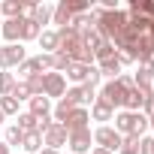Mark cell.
Returning a JSON list of instances; mask_svg holds the SVG:
<instances>
[{
  "label": "cell",
  "instance_id": "cell-14",
  "mask_svg": "<svg viewBox=\"0 0 154 154\" xmlns=\"http://www.w3.org/2000/svg\"><path fill=\"white\" fill-rule=\"evenodd\" d=\"M0 15H3V21L21 18L24 15V3H21V0H3V3H0Z\"/></svg>",
  "mask_w": 154,
  "mask_h": 154
},
{
  "label": "cell",
  "instance_id": "cell-2",
  "mask_svg": "<svg viewBox=\"0 0 154 154\" xmlns=\"http://www.w3.org/2000/svg\"><path fill=\"white\" fill-rule=\"evenodd\" d=\"M91 136H94V145H97V148L112 151V154H115V151H121V139H124V136H121V133H115V127L100 124V127H97Z\"/></svg>",
  "mask_w": 154,
  "mask_h": 154
},
{
  "label": "cell",
  "instance_id": "cell-4",
  "mask_svg": "<svg viewBox=\"0 0 154 154\" xmlns=\"http://www.w3.org/2000/svg\"><path fill=\"white\" fill-rule=\"evenodd\" d=\"M27 60V51L21 48V42H15V45H0V69H12V66H18V63H24Z\"/></svg>",
  "mask_w": 154,
  "mask_h": 154
},
{
  "label": "cell",
  "instance_id": "cell-19",
  "mask_svg": "<svg viewBox=\"0 0 154 154\" xmlns=\"http://www.w3.org/2000/svg\"><path fill=\"white\" fill-rule=\"evenodd\" d=\"M72 109H75V106H72L66 97H60V100H57V106L51 109V118H54V124H63V121L69 118V112H72Z\"/></svg>",
  "mask_w": 154,
  "mask_h": 154
},
{
  "label": "cell",
  "instance_id": "cell-10",
  "mask_svg": "<svg viewBox=\"0 0 154 154\" xmlns=\"http://www.w3.org/2000/svg\"><path fill=\"white\" fill-rule=\"evenodd\" d=\"M51 109H54V106H51V100H48V97H30V100H27V112H30L36 121L51 118Z\"/></svg>",
  "mask_w": 154,
  "mask_h": 154
},
{
  "label": "cell",
  "instance_id": "cell-42",
  "mask_svg": "<svg viewBox=\"0 0 154 154\" xmlns=\"http://www.w3.org/2000/svg\"><path fill=\"white\" fill-rule=\"evenodd\" d=\"M0 142H3V130H0Z\"/></svg>",
  "mask_w": 154,
  "mask_h": 154
},
{
  "label": "cell",
  "instance_id": "cell-8",
  "mask_svg": "<svg viewBox=\"0 0 154 154\" xmlns=\"http://www.w3.org/2000/svg\"><path fill=\"white\" fill-rule=\"evenodd\" d=\"M66 94V79L60 72H45V97L48 100H60Z\"/></svg>",
  "mask_w": 154,
  "mask_h": 154
},
{
  "label": "cell",
  "instance_id": "cell-22",
  "mask_svg": "<svg viewBox=\"0 0 154 154\" xmlns=\"http://www.w3.org/2000/svg\"><path fill=\"white\" fill-rule=\"evenodd\" d=\"M69 18H72V15H69V9L63 6V0H60V3L51 9V24H57V27H66V24H69Z\"/></svg>",
  "mask_w": 154,
  "mask_h": 154
},
{
  "label": "cell",
  "instance_id": "cell-15",
  "mask_svg": "<svg viewBox=\"0 0 154 154\" xmlns=\"http://www.w3.org/2000/svg\"><path fill=\"white\" fill-rule=\"evenodd\" d=\"M39 45H42V54H54V51L60 48L57 30H42V33H39Z\"/></svg>",
  "mask_w": 154,
  "mask_h": 154
},
{
  "label": "cell",
  "instance_id": "cell-6",
  "mask_svg": "<svg viewBox=\"0 0 154 154\" xmlns=\"http://www.w3.org/2000/svg\"><path fill=\"white\" fill-rule=\"evenodd\" d=\"M66 139H69V133L63 130V124H51V127L42 133V148H54V151H60V148L66 145Z\"/></svg>",
  "mask_w": 154,
  "mask_h": 154
},
{
  "label": "cell",
  "instance_id": "cell-11",
  "mask_svg": "<svg viewBox=\"0 0 154 154\" xmlns=\"http://www.w3.org/2000/svg\"><path fill=\"white\" fill-rule=\"evenodd\" d=\"M88 112H91V118H94V121H112V118H115V109H112L100 94H97V100L91 103V109H88Z\"/></svg>",
  "mask_w": 154,
  "mask_h": 154
},
{
  "label": "cell",
  "instance_id": "cell-1",
  "mask_svg": "<svg viewBox=\"0 0 154 154\" xmlns=\"http://www.w3.org/2000/svg\"><path fill=\"white\" fill-rule=\"evenodd\" d=\"M130 88H133V75H124V72H121L118 79H109L97 94H100L112 109H124V97H127V91H130Z\"/></svg>",
  "mask_w": 154,
  "mask_h": 154
},
{
  "label": "cell",
  "instance_id": "cell-33",
  "mask_svg": "<svg viewBox=\"0 0 154 154\" xmlns=\"http://www.w3.org/2000/svg\"><path fill=\"white\" fill-rule=\"evenodd\" d=\"M139 154H154V136H142L139 139Z\"/></svg>",
  "mask_w": 154,
  "mask_h": 154
},
{
  "label": "cell",
  "instance_id": "cell-46",
  "mask_svg": "<svg viewBox=\"0 0 154 154\" xmlns=\"http://www.w3.org/2000/svg\"><path fill=\"white\" fill-rule=\"evenodd\" d=\"M151 36H154V33H151Z\"/></svg>",
  "mask_w": 154,
  "mask_h": 154
},
{
  "label": "cell",
  "instance_id": "cell-38",
  "mask_svg": "<svg viewBox=\"0 0 154 154\" xmlns=\"http://www.w3.org/2000/svg\"><path fill=\"white\" fill-rule=\"evenodd\" d=\"M39 154H60V151H54V148H42Z\"/></svg>",
  "mask_w": 154,
  "mask_h": 154
},
{
  "label": "cell",
  "instance_id": "cell-16",
  "mask_svg": "<svg viewBox=\"0 0 154 154\" xmlns=\"http://www.w3.org/2000/svg\"><path fill=\"white\" fill-rule=\"evenodd\" d=\"M15 118H18V121H15V127H18L21 133H39V121H36L30 112H18Z\"/></svg>",
  "mask_w": 154,
  "mask_h": 154
},
{
  "label": "cell",
  "instance_id": "cell-43",
  "mask_svg": "<svg viewBox=\"0 0 154 154\" xmlns=\"http://www.w3.org/2000/svg\"><path fill=\"white\" fill-rule=\"evenodd\" d=\"M0 124H3V112H0Z\"/></svg>",
  "mask_w": 154,
  "mask_h": 154
},
{
  "label": "cell",
  "instance_id": "cell-25",
  "mask_svg": "<svg viewBox=\"0 0 154 154\" xmlns=\"http://www.w3.org/2000/svg\"><path fill=\"white\" fill-rule=\"evenodd\" d=\"M63 6L69 9V15H88V12H91V3H88V0H63Z\"/></svg>",
  "mask_w": 154,
  "mask_h": 154
},
{
  "label": "cell",
  "instance_id": "cell-20",
  "mask_svg": "<svg viewBox=\"0 0 154 154\" xmlns=\"http://www.w3.org/2000/svg\"><path fill=\"white\" fill-rule=\"evenodd\" d=\"M69 66H72V57H69L66 51H54V54H51V72H60V75H63Z\"/></svg>",
  "mask_w": 154,
  "mask_h": 154
},
{
  "label": "cell",
  "instance_id": "cell-13",
  "mask_svg": "<svg viewBox=\"0 0 154 154\" xmlns=\"http://www.w3.org/2000/svg\"><path fill=\"white\" fill-rule=\"evenodd\" d=\"M88 72H91V66H85V63H72V66L63 72V79H69L75 88H79V85H85V82H88Z\"/></svg>",
  "mask_w": 154,
  "mask_h": 154
},
{
  "label": "cell",
  "instance_id": "cell-36",
  "mask_svg": "<svg viewBox=\"0 0 154 154\" xmlns=\"http://www.w3.org/2000/svg\"><path fill=\"white\" fill-rule=\"evenodd\" d=\"M142 115H145V118H154V97H151V100H145V106H142Z\"/></svg>",
  "mask_w": 154,
  "mask_h": 154
},
{
  "label": "cell",
  "instance_id": "cell-5",
  "mask_svg": "<svg viewBox=\"0 0 154 154\" xmlns=\"http://www.w3.org/2000/svg\"><path fill=\"white\" fill-rule=\"evenodd\" d=\"M91 142H94L91 127L88 130H75V133H69L66 148H69V154H91Z\"/></svg>",
  "mask_w": 154,
  "mask_h": 154
},
{
  "label": "cell",
  "instance_id": "cell-18",
  "mask_svg": "<svg viewBox=\"0 0 154 154\" xmlns=\"http://www.w3.org/2000/svg\"><path fill=\"white\" fill-rule=\"evenodd\" d=\"M97 69H100V75H106V82H109V79H118V75H121L118 54H115V57H109V60H103V63H97Z\"/></svg>",
  "mask_w": 154,
  "mask_h": 154
},
{
  "label": "cell",
  "instance_id": "cell-31",
  "mask_svg": "<svg viewBox=\"0 0 154 154\" xmlns=\"http://www.w3.org/2000/svg\"><path fill=\"white\" fill-rule=\"evenodd\" d=\"M18 100H12V97H0V112H3V118H9V115H18Z\"/></svg>",
  "mask_w": 154,
  "mask_h": 154
},
{
  "label": "cell",
  "instance_id": "cell-44",
  "mask_svg": "<svg viewBox=\"0 0 154 154\" xmlns=\"http://www.w3.org/2000/svg\"><path fill=\"white\" fill-rule=\"evenodd\" d=\"M151 94H154V82H151Z\"/></svg>",
  "mask_w": 154,
  "mask_h": 154
},
{
  "label": "cell",
  "instance_id": "cell-29",
  "mask_svg": "<svg viewBox=\"0 0 154 154\" xmlns=\"http://www.w3.org/2000/svg\"><path fill=\"white\" fill-rule=\"evenodd\" d=\"M63 97H66V100H69L75 109H79V106H85V109H88V103H85V94H82V85H79V88H75V85H72V88H66V94H63Z\"/></svg>",
  "mask_w": 154,
  "mask_h": 154
},
{
  "label": "cell",
  "instance_id": "cell-23",
  "mask_svg": "<svg viewBox=\"0 0 154 154\" xmlns=\"http://www.w3.org/2000/svg\"><path fill=\"white\" fill-rule=\"evenodd\" d=\"M21 148H24L27 154H39V151H42V136H39V133H24Z\"/></svg>",
  "mask_w": 154,
  "mask_h": 154
},
{
  "label": "cell",
  "instance_id": "cell-45",
  "mask_svg": "<svg viewBox=\"0 0 154 154\" xmlns=\"http://www.w3.org/2000/svg\"><path fill=\"white\" fill-rule=\"evenodd\" d=\"M0 27H3V18H0Z\"/></svg>",
  "mask_w": 154,
  "mask_h": 154
},
{
  "label": "cell",
  "instance_id": "cell-26",
  "mask_svg": "<svg viewBox=\"0 0 154 154\" xmlns=\"http://www.w3.org/2000/svg\"><path fill=\"white\" fill-rule=\"evenodd\" d=\"M39 33H42V27L33 21V18H24V30H21V42H27V39H39Z\"/></svg>",
  "mask_w": 154,
  "mask_h": 154
},
{
  "label": "cell",
  "instance_id": "cell-28",
  "mask_svg": "<svg viewBox=\"0 0 154 154\" xmlns=\"http://www.w3.org/2000/svg\"><path fill=\"white\" fill-rule=\"evenodd\" d=\"M3 142H6L9 148H12V145H21V142H24V133L12 124V127H6V130H3Z\"/></svg>",
  "mask_w": 154,
  "mask_h": 154
},
{
  "label": "cell",
  "instance_id": "cell-27",
  "mask_svg": "<svg viewBox=\"0 0 154 154\" xmlns=\"http://www.w3.org/2000/svg\"><path fill=\"white\" fill-rule=\"evenodd\" d=\"M115 54H118V51H115V45L103 39V42H100V48L94 51V60H97V63H103V60H109V57H115Z\"/></svg>",
  "mask_w": 154,
  "mask_h": 154
},
{
  "label": "cell",
  "instance_id": "cell-12",
  "mask_svg": "<svg viewBox=\"0 0 154 154\" xmlns=\"http://www.w3.org/2000/svg\"><path fill=\"white\" fill-rule=\"evenodd\" d=\"M115 133H121V136H130L133 133V121H136V112H115Z\"/></svg>",
  "mask_w": 154,
  "mask_h": 154
},
{
  "label": "cell",
  "instance_id": "cell-3",
  "mask_svg": "<svg viewBox=\"0 0 154 154\" xmlns=\"http://www.w3.org/2000/svg\"><path fill=\"white\" fill-rule=\"evenodd\" d=\"M151 97H154V94H151L148 85H133V88L127 91V97H124V112H142L145 100H151Z\"/></svg>",
  "mask_w": 154,
  "mask_h": 154
},
{
  "label": "cell",
  "instance_id": "cell-35",
  "mask_svg": "<svg viewBox=\"0 0 154 154\" xmlns=\"http://www.w3.org/2000/svg\"><path fill=\"white\" fill-rule=\"evenodd\" d=\"M82 94H85V103H88V106L97 100V88H91V85H82Z\"/></svg>",
  "mask_w": 154,
  "mask_h": 154
},
{
  "label": "cell",
  "instance_id": "cell-39",
  "mask_svg": "<svg viewBox=\"0 0 154 154\" xmlns=\"http://www.w3.org/2000/svg\"><path fill=\"white\" fill-rule=\"evenodd\" d=\"M91 154H112V151H103V148H91Z\"/></svg>",
  "mask_w": 154,
  "mask_h": 154
},
{
  "label": "cell",
  "instance_id": "cell-9",
  "mask_svg": "<svg viewBox=\"0 0 154 154\" xmlns=\"http://www.w3.org/2000/svg\"><path fill=\"white\" fill-rule=\"evenodd\" d=\"M21 30H24V15H21V18H9V21H3L0 36L6 39V45H15V42H21Z\"/></svg>",
  "mask_w": 154,
  "mask_h": 154
},
{
  "label": "cell",
  "instance_id": "cell-37",
  "mask_svg": "<svg viewBox=\"0 0 154 154\" xmlns=\"http://www.w3.org/2000/svg\"><path fill=\"white\" fill-rule=\"evenodd\" d=\"M9 151H12V148H9L6 142H0V154H9Z\"/></svg>",
  "mask_w": 154,
  "mask_h": 154
},
{
  "label": "cell",
  "instance_id": "cell-24",
  "mask_svg": "<svg viewBox=\"0 0 154 154\" xmlns=\"http://www.w3.org/2000/svg\"><path fill=\"white\" fill-rule=\"evenodd\" d=\"M15 88V75L9 69H0V97H9Z\"/></svg>",
  "mask_w": 154,
  "mask_h": 154
},
{
  "label": "cell",
  "instance_id": "cell-21",
  "mask_svg": "<svg viewBox=\"0 0 154 154\" xmlns=\"http://www.w3.org/2000/svg\"><path fill=\"white\" fill-rule=\"evenodd\" d=\"M27 88L33 97H45V72H33L27 79Z\"/></svg>",
  "mask_w": 154,
  "mask_h": 154
},
{
  "label": "cell",
  "instance_id": "cell-41",
  "mask_svg": "<svg viewBox=\"0 0 154 154\" xmlns=\"http://www.w3.org/2000/svg\"><path fill=\"white\" fill-rule=\"evenodd\" d=\"M148 130H151V136H154V118H148Z\"/></svg>",
  "mask_w": 154,
  "mask_h": 154
},
{
  "label": "cell",
  "instance_id": "cell-40",
  "mask_svg": "<svg viewBox=\"0 0 154 154\" xmlns=\"http://www.w3.org/2000/svg\"><path fill=\"white\" fill-rule=\"evenodd\" d=\"M118 154H139V151H130V148H121Z\"/></svg>",
  "mask_w": 154,
  "mask_h": 154
},
{
  "label": "cell",
  "instance_id": "cell-17",
  "mask_svg": "<svg viewBox=\"0 0 154 154\" xmlns=\"http://www.w3.org/2000/svg\"><path fill=\"white\" fill-rule=\"evenodd\" d=\"M151 82H154V60L139 63V72L133 75V85H148L151 88Z\"/></svg>",
  "mask_w": 154,
  "mask_h": 154
},
{
  "label": "cell",
  "instance_id": "cell-30",
  "mask_svg": "<svg viewBox=\"0 0 154 154\" xmlns=\"http://www.w3.org/2000/svg\"><path fill=\"white\" fill-rule=\"evenodd\" d=\"M12 100H18V103H27L33 94H30V88H27V82H15V88H12V94H9Z\"/></svg>",
  "mask_w": 154,
  "mask_h": 154
},
{
  "label": "cell",
  "instance_id": "cell-34",
  "mask_svg": "<svg viewBox=\"0 0 154 154\" xmlns=\"http://www.w3.org/2000/svg\"><path fill=\"white\" fill-rule=\"evenodd\" d=\"M121 148H130V151H139V136H133V133H130V136H124V139H121Z\"/></svg>",
  "mask_w": 154,
  "mask_h": 154
},
{
  "label": "cell",
  "instance_id": "cell-32",
  "mask_svg": "<svg viewBox=\"0 0 154 154\" xmlns=\"http://www.w3.org/2000/svg\"><path fill=\"white\" fill-rule=\"evenodd\" d=\"M145 133H148V118H145L142 112H136V121H133V136H139V139H142Z\"/></svg>",
  "mask_w": 154,
  "mask_h": 154
},
{
  "label": "cell",
  "instance_id": "cell-7",
  "mask_svg": "<svg viewBox=\"0 0 154 154\" xmlns=\"http://www.w3.org/2000/svg\"><path fill=\"white\" fill-rule=\"evenodd\" d=\"M88 121H91V112H88L85 106H79V109H72V112H69V118L63 121V130H66V133L88 130Z\"/></svg>",
  "mask_w": 154,
  "mask_h": 154
}]
</instances>
